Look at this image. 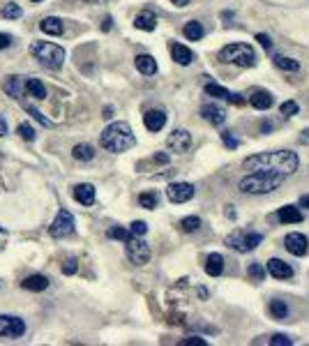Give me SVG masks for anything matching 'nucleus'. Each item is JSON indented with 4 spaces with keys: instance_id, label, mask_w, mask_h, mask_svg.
Returning a JSON list of instances; mask_svg holds the SVG:
<instances>
[{
    "instance_id": "obj_1",
    "label": "nucleus",
    "mask_w": 309,
    "mask_h": 346,
    "mask_svg": "<svg viewBox=\"0 0 309 346\" xmlns=\"http://www.w3.org/2000/svg\"><path fill=\"white\" fill-rule=\"evenodd\" d=\"M300 159L293 150H272V152H258L245 159L247 171H275L281 175H291L298 171Z\"/></svg>"
},
{
    "instance_id": "obj_2",
    "label": "nucleus",
    "mask_w": 309,
    "mask_h": 346,
    "mask_svg": "<svg viewBox=\"0 0 309 346\" xmlns=\"http://www.w3.org/2000/svg\"><path fill=\"white\" fill-rule=\"evenodd\" d=\"M136 136L127 122H111L99 136V145L109 152H125L134 148Z\"/></svg>"
},
{
    "instance_id": "obj_3",
    "label": "nucleus",
    "mask_w": 309,
    "mask_h": 346,
    "mask_svg": "<svg viewBox=\"0 0 309 346\" xmlns=\"http://www.w3.org/2000/svg\"><path fill=\"white\" fill-rule=\"evenodd\" d=\"M284 178L286 175L275 171H252L240 180V192H245V194H268V192H275L284 182Z\"/></svg>"
},
{
    "instance_id": "obj_4",
    "label": "nucleus",
    "mask_w": 309,
    "mask_h": 346,
    "mask_svg": "<svg viewBox=\"0 0 309 346\" xmlns=\"http://www.w3.org/2000/svg\"><path fill=\"white\" fill-rule=\"evenodd\" d=\"M30 53L37 58V62L42 67L51 69V72L60 69L62 62H65V49L58 44H53V42H32Z\"/></svg>"
},
{
    "instance_id": "obj_5",
    "label": "nucleus",
    "mask_w": 309,
    "mask_h": 346,
    "mask_svg": "<svg viewBox=\"0 0 309 346\" xmlns=\"http://www.w3.org/2000/svg\"><path fill=\"white\" fill-rule=\"evenodd\" d=\"M219 60L228 62V65H238V67H254L256 65V51L249 44H226L219 51Z\"/></svg>"
},
{
    "instance_id": "obj_6",
    "label": "nucleus",
    "mask_w": 309,
    "mask_h": 346,
    "mask_svg": "<svg viewBox=\"0 0 309 346\" xmlns=\"http://www.w3.org/2000/svg\"><path fill=\"white\" fill-rule=\"evenodd\" d=\"M261 242H263V235L254 233V231H245V229H235V231H231V233L226 235V245L233 247L235 252H240V254L256 249Z\"/></svg>"
},
{
    "instance_id": "obj_7",
    "label": "nucleus",
    "mask_w": 309,
    "mask_h": 346,
    "mask_svg": "<svg viewBox=\"0 0 309 346\" xmlns=\"http://www.w3.org/2000/svg\"><path fill=\"white\" fill-rule=\"evenodd\" d=\"M125 252L134 265H145L150 261V247L145 240H141V235H129L125 240Z\"/></svg>"
},
{
    "instance_id": "obj_8",
    "label": "nucleus",
    "mask_w": 309,
    "mask_h": 346,
    "mask_svg": "<svg viewBox=\"0 0 309 346\" xmlns=\"http://www.w3.org/2000/svg\"><path fill=\"white\" fill-rule=\"evenodd\" d=\"M74 215L69 210H58V215H56V219L51 222V226H49V233L53 235V238H67V235L74 233Z\"/></svg>"
},
{
    "instance_id": "obj_9",
    "label": "nucleus",
    "mask_w": 309,
    "mask_h": 346,
    "mask_svg": "<svg viewBox=\"0 0 309 346\" xmlns=\"http://www.w3.org/2000/svg\"><path fill=\"white\" fill-rule=\"evenodd\" d=\"M26 332V323L19 316H9V314H0V337L5 339H19Z\"/></svg>"
},
{
    "instance_id": "obj_10",
    "label": "nucleus",
    "mask_w": 309,
    "mask_h": 346,
    "mask_svg": "<svg viewBox=\"0 0 309 346\" xmlns=\"http://www.w3.org/2000/svg\"><path fill=\"white\" fill-rule=\"evenodd\" d=\"M166 199L171 203H185L189 199H194V187L189 182H171L166 187Z\"/></svg>"
},
{
    "instance_id": "obj_11",
    "label": "nucleus",
    "mask_w": 309,
    "mask_h": 346,
    "mask_svg": "<svg viewBox=\"0 0 309 346\" xmlns=\"http://www.w3.org/2000/svg\"><path fill=\"white\" fill-rule=\"evenodd\" d=\"M166 145L173 152H187L189 148H192V134H189L187 129H175V132L169 134Z\"/></svg>"
},
{
    "instance_id": "obj_12",
    "label": "nucleus",
    "mask_w": 309,
    "mask_h": 346,
    "mask_svg": "<svg viewBox=\"0 0 309 346\" xmlns=\"http://www.w3.org/2000/svg\"><path fill=\"white\" fill-rule=\"evenodd\" d=\"M205 95H210V97H219V99H226V102H231V104L240 106L245 104V99H242V95H238V92H228L224 86H219V83H205Z\"/></svg>"
},
{
    "instance_id": "obj_13",
    "label": "nucleus",
    "mask_w": 309,
    "mask_h": 346,
    "mask_svg": "<svg viewBox=\"0 0 309 346\" xmlns=\"http://www.w3.org/2000/svg\"><path fill=\"white\" fill-rule=\"evenodd\" d=\"M2 90L7 92L9 97H14V99H21L23 95H26V76H7L5 79V83H2Z\"/></svg>"
},
{
    "instance_id": "obj_14",
    "label": "nucleus",
    "mask_w": 309,
    "mask_h": 346,
    "mask_svg": "<svg viewBox=\"0 0 309 346\" xmlns=\"http://www.w3.org/2000/svg\"><path fill=\"white\" fill-rule=\"evenodd\" d=\"M201 115H203L210 125H215V127H219V125L226 122V111L217 104H203L201 106Z\"/></svg>"
},
{
    "instance_id": "obj_15",
    "label": "nucleus",
    "mask_w": 309,
    "mask_h": 346,
    "mask_svg": "<svg viewBox=\"0 0 309 346\" xmlns=\"http://www.w3.org/2000/svg\"><path fill=\"white\" fill-rule=\"evenodd\" d=\"M72 196H74L81 205H92L95 203V187H92L90 182H79V185H74V189H72Z\"/></svg>"
},
{
    "instance_id": "obj_16",
    "label": "nucleus",
    "mask_w": 309,
    "mask_h": 346,
    "mask_svg": "<svg viewBox=\"0 0 309 346\" xmlns=\"http://www.w3.org/2000/svg\"><path fill=\"white\" fill-rule=\"evenodd\" d=\"M284 245L293 256H305L307 254V238L302 233H288L284 238Z\"/></svg>"
},
{
    "instance_id": "obj_17",
    "label": "nucleus",
    "mask_w": 309,
    "mask_h": 346,
    "mask_svg": "<svg viewBox=\"0 0 309 346\" xmlns=\"http://www.w3.org/2000/svg\"><path fill=\"white\" fill-rule=\"evenodd\" d=\"M143 125L148 132H159V129H164L166 125V113L159 111V109H150V111L143 115Z\"/></svg>"
},
{
    "instance_id": "obj_18",
    "label": "nucleus",
    "mask_w": 309,
    "mask_h": 346,
    "mask_svg": "<svg viewBox=\"0 0 309 346\" xmlns=\"http://www.w3.org/2000/svg\"><path fill=\"white\" fill-rule=\"evenodd\" d=\"M171 58H173L178 65L187 67V65H192V62H194V53H192V49H187L185 44L171 42Z\"/></svg>"
},
{
    "instance_id": "obj_19",
    "label": "nucleus",
    "mask_w": 309,
    "mask_h": 346,
    "mask_svg": "<svg viewBox=\"0 0 309 346\" xmlns=\"http://www.w3.org/2000/svg\"><path fill=\"white\" fill-rule=\"evenodd\" d=\"M268 272H270L275 279H291L293 277V268L288 263H284L281 259H270V261H268Z\"/></svg>"
},
{
    "instance_id": "obj_20",
    "label": "nucleus",
    "mask_w": 309,
    "mask_h": 346,
    "mask_svg": "<svg viewBox=\"0 0 309 346\" xmlns=\"http://www.w3.org/2000/svg\"><path fill=\"white\" fill-rule=\"evenodd\" d=\"M134 65L136 69L141 72L143 76H152L155 72H157V62H155V58L152 56H148V53H141V56H136L134 58Z\"/></svg>"
},
{
    "instance_id": "obj_21",
    "label": "nucleus",
    "mask_w": 309,
    "mask_h": 346,
    "mask_svg": "<svg viewBox=\"0 0 309 346\" xmlns=\"http://www.w3.org/2000/svg\"><path fill=\"white\" fill-rule=\"evenodd\" d=\"M134 26H136V30L152 32L155 28H157V16L152 14V12H141V14H136Z\"/></svg>"
},
{
    "instance_id": "obj_22",
    "label": "nucleus",
    "mask_w": 309,
    "mask_h": 346,
    "mask_svg": "<svg viewBox=\"0 0 309 346\" xmlns=\"http://www.w3.org/2000/svg\"><path fill=\"white\" fill-rule=\"evenodd\" d=\"M21 286L26 291H32V293H39V291H44L49 288V277L44 275H30V277H26L21 282Z\"/></svg>"
},
{
    "instance_id": "obj_23",
    "label": "nucleus",
    "mask_w": 309,
    "mask_h": 346,
    "mask_svg": "<svg viewBox=\"0 0 309 346\" xmlns=\"http://www.w3.org/2000/svg\"><path fill=\"white\" fill-rule=\"evenodd\" d=\"M26 95H30L35 97L37 102L46 99V86L39 79H30V76H26Z\"/></svg>"
},
{
    "instance_id": "obj_24",
    "label": "nucleus",
    "mask_w": 309,
    "mask_h": 346,
    "mask_svg": "<svg viewBox=\"0 0 309 346\" xmlns=\"http://www.w3.org/2000/svg\"><path fill=\"white\" fill-rule=\"evenodd\" d=\"M39 30L44 32V35H62L65 26H62V21L58 16H46V19L39 21Z\"/></svg>"
},
{
    "instance_id": "obj_25",
    "label": "nucleus",
    "mask_w": 309,
    "mask_h": 346,
    "mask_svg": "<svg viewBox=\"0 0 309 346\" xmlns=\"http://www.w3.org/2000/svg\"><path fill=\"white\" fill-rule=\"evenodd\" d=\"M279 222H284V224H298L302 222V212L295 208V205H284V208H279L277 212Z\"/></svg>"
},
{
    "instance_id": "obj_26",
    "label": "nucleus",
    "mask_w": 309,
    "mask_h": 346,
    "mask_svg": "<svg viewBox=\"0 0 309 346\" xmlns=\"http://www.w3.org/2000/svg\"><path fill=\"white\" fill-rule=\"evenodd\" d=\"M205 272H208L210 277H219V275L224 272V256L222 254L208 256V261H205Z\"/></svg>"
},
{
    "instance_id": "obj_27",
    "label": "nucleus",
    "mask_w": 309,
    "mask_h": 346,
    "mask_svg": "<svg viewBox=\"0 0 309 346\" xmlns=\"http://www.w3.org/2000/svg\"><path fill=\"white\" fill-rule=\"evenodd\" d=\"M249 104L258 109V111H268L272 106V95L270 92H263V90H256L252 97H249Z\"/></svg>"
},
{
    "instance_id": "obj_28",
    "label": "nucleus",
    "mask_w": 309,
    "mask_h": 346,
    "mask_svg": "<svg viewBox=\"0 0 309 346\" xmlns=\"http://www.w3.org/2000/svg\"><path fill=\"white\" fill-rule=\"evenodd\" d=\"M72 155H74V159H79V162H90V159L95 157V148L88 145V143H76L74 148H72Z\"/></svg>"
},
{
    "instance_id": "obj_29",
    "label": "nucleus",
    "mask_w": 309,
    "mask_h": 346,
    "mask_svg": "<svg viewBox=\"0 0 309 346\" xmlns=\"http://www.w3.org/2000/svg\"><path fill=\"white\" fill-rule=\"evenodd\" d=\"M182 32H185V37L192 39V42H196V39H201L205 35L203 26H201L198 21H187L185 23V28H182Z\"/></svg>"
},
{
    "instance_id": "obj_30",
    "label": "nucleus",
    "mask_w": 309,
    "mask_h": 346,
    "mask_svg": "<svg viewBox=\"0 0 309 346\" xmlns=\"http://www.w3.org/2000/svg\"><path fill=\"white\" fill-rule=\"evenodd\" d=\"M272 62H275L279 69H284V72H298V69H300V62L293 60V58H284V56H275Z\"/></svg>"
},
{
    "instance_id": "obj_31",
    "label": "nucleus",
    "mask_w": 309,
    "mask_h": 346,
    "mask_svg": "<svg viewBox=\"0 0 309 346\" xmlns=\"http://www.w3.org/2000/svg\"><path fill=\"white\" fill-rule=\"evenodd\" d=\"M159 203V196L155 192H143V194H139V205L145 208V210H152V208H157Z\"/></svg>"
},
{
    "instance_id": "obj_32",
    "label": "nucleus",
    "mask_w": 309,
    "mask_h": 346,
    "mask_svg": "<svg viewBox=\"0 0 309 346\" xmlns=\"http://www.w3.org/2000/svg\"><path fill=\"white\" fill-rule=\"evenodd\" d=\"M198 226H201V217H196V215H189L180 222V229L185 233H194V231H198Z\"/></svg>"
},
{
    "instance_id": "obj_33",
    "label": "nucleus",
    "mask_w": 309,
    "mask_h": 346,
    "mask_svg": "<svg viewBox=\"0 0 309 346\" xmlns=\"http://www.w3.org/2000/svg\"><path fill=\"white\" fill-rule=\"evenodd\" d=\"M270 314L275 316V318H286V314H288V307H286V302L284 300H272L270 302Z\"/></svg>"
},
{
    "instance_id": "obj_34",
    "label": "nucleus",
    "mask_w": 309,
    "mask_h": 346,
    "mask_svg": "<svg viewBox=\"0 0 309 346\" xmlns=\"http://www.w3.org/2000/svg\"><path fill=\"white\" fill-rule=\"evenodd\" d=\"M23 14V9L16 5V2H7L5 7H2V12H0V16L2 19H21Z\"/></svg>"
},
{
    "instance_id": "obj_35",
    "label": "nucleus",
    "mask_w": 309,
    "mask_h": 346,
    "mask_svg": "<svg viewBox=\"0 0 309 346\" xmlns=\"http://www.w3.org/2000/svg\"><path fill=\"white\" fill-rule=\"evenodd\" d=\"M247 275L254 279V282H263V279H265V268L261 263H252L247 268Z\"/></svg>"
},
{
    "instance_id": "obj_36",
    "label": "nucleus",
    "mask_w": 309,
    "mask_h": 346,
    "mask_svg": "<svg viewBox=\"0 0 309 346\" xmlns=\"http://www.w3.org/2000/svg\"><path fill=\"white\" fill-rule=\"evenodd\" d=\"M298 109H300V106L295 104L293 99H288V102H284V104L279 106V113H281L284 118H291V115H295V113H298Z\"/></svg>"
},
{
    "instance_id": "obj_37",
    "label": "nucleus",
    "mask_w": 309,
    "mask_h": 346,
    "mask_svg": "<svg viewBox=\"0 0 309 346\" xmlns=\"http://www.w3.org/2000/svg\"><path fill=\"white\" fill-rule=\"evenodd\" d=\"M26 111L30 113V115H32V118H35V120L39 122V125H42V127H51V125H53V122L49 120V118H44V113H39L37 109H35V106H26Z\"/></svg>"
},
{
    "instance_id": "obj_38",
    "label": "nucleus",
    "mask_w": 309,
    "mask_h": 346,
    "mask_svg": "<svg viewBox=\"0 0 309 346\" xmlns=\"http://www.w3.org/2000/svg\"><path fill=\"white\" fill-rule=\"evenodd\" d=\"M19 134H21L23 141H35V129H32L30 122H21L19 125Z\"/></svg>"
},
{
    "instance_id": "obj_39",
    "label": "nucleus",
    "mask_w": 309,
    "mask_h": 346,
    "mask_svg": "<svg viewBox=\"0 0 309 346\" xmlns=\"http://www.w3.org/2000/svg\"><path fill=\"white\" fill-rule=\"evenodd\" d=\"M106 235H109V238H113V240H127L132 233H129L127 229H122V226H113V229H109V233H106Z\"/></svg>"
},
{
    "instance_id": "obj_40",
    "label": "nucleus",
    "mask_w": 309,
    "mask_h": 346,
    "mask_svg": "<svg viewBox=\"0 0 309 346\" xmlns=\"http://www.w3.org/2000/svg\"><path fill=\"white\" fill-rule=\"evenodd\" d=\"M129 233H132V235H145V233H148V224L141 222V219H136V222L129 224Z\"/></svg>"
},
{
    "instance_id": "obj_41",
    "label": "nucleus",
    "mask_w": 309,
    "mask_h": 346,
    "mask_svg": "<svg viewBox=\"0 0 309 346\" xmlns=\"http://www.w3.org/2000/svg\"><path fill=\"white\" fill-rule=\"evenodd\" d=\"M270 344L272 346H291V344H293V339L286 337V335H272Z\"/></svg>"
},
{
    "instance_id": "obj_42",
    "label": "nucleus",
    "mask_w": 309,
    "mask_h": 346,
    "mask_svg": "<svg viewBox=\"0 0 309 346\" xmlns=\"http://www.w3.org/2000/svg\"><path fill=\"white\" fill-rule=\"evenodd\" d=\"M76 270H79V261H76V259H67L65 265H62V272H65V275H74Z\"/></svg>"
},
{
    "instance_id": "obj_43",
    "label": "nucleus",
    "mask_w": 309,
    "mask_h": 346,
    "mask_svg": "<svg viewBox=\"0 0 309 346\" xmlns=\"http://www.w3.org/2000/svg\"><path fill=\"white\" fill-rule=\"evenodd\" d=\"M180 346H208V344H205V339H201V337H187L180 342Z\"/></svg>"
},
{
    "instance_id": "obj_44",
    "label": "nucleus",
    "mask_w": 309,
    "mask_h": 346,
    "mask_svg": "<svg viewBox=\"0 0 309 346\" xmlns=\"http://www.w3.org/2000/svg\"><path fill=\"white\" fill-rule=\"evenodd\" d=\"M222 141H224V145H228V148H238V141L233 139L231 132H224V134H222Z\"/></svg>"
},
{
    "instance_id": "obj_45",
    "label": "nucleus",
    "mask_w": 309,
    "mask_h": 346,
    "mask_svg": "<svg viewBox=\"0 0 309 346\" xmlns=\"http://www.w3.org/2000/svg\"><path fill=\"white\" fill-rule=\"evenodd\" d=\"M256 42L263 46V49H270V46H272L270 37H268V35H263V32H258V35H256Z\"/></svg>"
},
{
    "instance_id": "obj_46",
    "label": "nucleus",
    "mask_w": 309,
    "mask_h": 346,
    "mask_svg": "<svg viewBox=\"0 0 309 346\" xmlns=\"http://www.w3.org/2000/svg\"><path fill=\"white\" fill-rule=\"evenodd\" d=\"M9 44H12V35H7V32H0V51H2V49H7Z\"/></svg>"
},
{
    "instance_id": "obj_47",
    "label": "nucleus",
    "mask_w": 309,
    "mask_h": 346,
    "mask_svg": "<svg viewBox=\"0 0 309 346\" xmlns=\"http://www.w3.org/2000/svg\"><path fill=\"white\" fill-rule=\"evenodd\" d=\"M155 162H157V164H169V155H164V152H157V155H155Z\"/></svg>"
},
{
    "instance_id": "obj_48",
    "label": "nucleus",
    "mask_w": 309,
    "mask_h": 346,
    "mask_svg": "<svg viewBox=\"0 0 309 346\" xmlns=\"http://www.w3.org/2000/svg\"><path fill=\"white\" fill-rule=\"evenodd\" d=\"M111 26H113V19H111V16H106L104 23H102V30H111Z\"/></svg>"
},
{
    "instance_id": "obj_49",
    "label": "nucleus",
    "mask_w": 309,
    "mask_h": 346,
    "mask_svg": "<svg viewBox=\"0 0 309 346\" xmlns=\"http://www.w3.org/2000/svg\"><path fill=\"white\" fill-rule=\"evenodd\" d=\"M7 134V122H5V118H0V136Z\"/></svg>"
},
{
    "instance_id": "obj_50",
    "label": "nucleus",
    "mask_w": 309,
    "mask_h": 346,
    "mask_svg": "<svg viewBox=\"0 0 309 346\" xmlns=\"http://www.w3.org/2000/svg\"><path fill=\"white\" fill-rule=\"evenodd\" d=\"M300 205H302V208H307V210H309V194H305V196H302V199H300Z\"/></svg>"
},
{
    "instance_id": "obj_51",
    "label": "nucleus",
    "mask_w": 309,
    "mask_h": 346,
    "mask_svg": "<svg viewBox=\"0 0 309 346\" xmlns=\"http://www.w3.org/2000/svg\"><path fill=\"white\" fill-rule=\"evenodd\" d=\"M171 2H173L175 7H185V5H187L189 0H171Z\"/></svg>"
},
{
    "instance_id": "obj_52",
    "label": "nucleus",
    "mask_w": 309,
    "mask_h": 346,
    "mask_svg": "<svg viewBox=\"0 0 309 346\" xmlns=\"http://www.w3.org/2000/svg\"><path fill=\"white\" fill-rule=\"evenodd\" d=\"M111 113H113V109H111V106H106V109H104V118H111Z\"/></svg>"
},
{
    "instance_id": "obj_53",
    "label": "nucleus",
    "mask_w": 309,
    "mask_h": 346,
    "mask_svg": "<svg viewBox=\"0 0 309 346\" xmlns=\"http://www.w3.org/2000/svg\"><path fill=\"white\" fill-rule=\"evenodd\" d=\"M261 129H263V132H268V129H272V125H270V122H263V125H261Z\"/></svg>"
},
{
    "instance_id": "obj_54",
    "label": "nucleus",
    "mask_w": 309,
    "mask_h": 346,
    "mask_svg": "<svg viewBox=\"0 0 309 346\" xmlns=\"http://www.w3.org/2000/svg\"><path fill=\"white\" fill-rule=\"evenodd\" d=\"M32 2H42V0H32Z\"/></svg>"
}]
</instances>
